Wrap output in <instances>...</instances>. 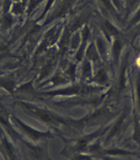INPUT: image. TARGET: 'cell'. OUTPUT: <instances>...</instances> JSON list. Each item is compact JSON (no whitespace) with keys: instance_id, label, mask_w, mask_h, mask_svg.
Instances as JSON below:
<instances>
[{"instance_id":"1","label":"cell","mask_w":140,"mask_h":160,"mask_svg":"<svg viewBox=\"0 0 140 160\" xmlns=\"http://www.w3.org/2000/svg\"><path fill=\"white\" fill-rule=\"evenodd\" d=\"M28 109H29L30 111H32L35 115H37L39 118H42L45 122H48V123H55V122H58V121H62V119L57 118V117H54V116L51 115L50 113L44 111V110H37V109H33V108H28Z\"/></svg>"},{"instance_id":"2","label":"cell","mask_w":140,"mask_h":160,"mask_svg":"<svg viewBox=\"0 0 140 160\" xmlns=\"http://www.w3.org/2000/svg\"><path fill=\"white\" fill-rule=\"evenodd\" d=\"M16 121H17V123L20 125V127L25 130V133H27L28 135L30 136V137H32L34 139H36V138H44V137H47V136H48V134H46V133H40V132H37V131L33 130V128H29L28 126L25 125L23 122H21V121H20L19 119H17V118H16Z\"/></svg>"},{"instance_id":"3","label":"cell","mask_w":140,"mask_h":160,"mask_svg":"<svg viewBox=\"0 0 140 160\" xmlns=\"http://www.w3.org/2000/svg\"><path fill=\"white\" fill-rule=\"evenodd\" d=\"M2 144H3V148H4V149H5L6 153L8 154V156L9 157V158H10L11 160H17L16 155H15V153H14V150H13L12 147L10 146V144L8 142V140H7L6 138H4V139H3Z\"/></svg>"},{"instance_id":"4","label":"cell","mask_w":140,"mask_h":160,"mask_svg":"<svg viewBox=\"0 0 140 160\" xmlns=\"http://www.w3.org/2000/svg\"><path fill=\"white\" fill-rule=\"evenodd\" d=\"M0 85H2L8 91H12L15 86V82L11 79H4V80H0Z\"/></svg>"},{"instance_id":"5","label":"cell","mask_w":140,"mask_h":160,"mask_svg":"<svg viewBox=\"0 0 140 160\" xmlns=\"http://www.w3.org/2000/svg\"><path fill=\"white\" fill-rule=\"evenodd\" d=\"M103 28H104V30H105L108 34H113V35H115V34H118V30H117L115 27L111 25V24H109L108 22H105V23H104Z\"/></svg>"},{"instance_id":"6","label":"cell","mask_w":140,"mask_h":160,"mask_svg":"<svg viewBox=\"0 0 140 160\" xmlns=\"http://www.w3.org/2000/svg\"><path fill=\"white\" fill-rule=\"evenodd\" d=\"M120 48H121V42H120L119 40H116L115 42H114V45H113V53H114V56L116 57V59L118 57Z\"/></svg>"},{"instance_id":"7","label":"cell","mask_w":140,"mask_h":160,"mask_svg":"<svg viewBox=\"0 0 140 160\" xmlns=\"http://www.w3.org/2000/svg\"><path fill=\"white\" fill-rule=\"evenodd\" d=\"M123 119H124V117L122 116V118H121V119L117 123V125H116L114 128H113V129L111 130V133H110V137L111 136H114L119 130V128H120V126H121V124H122V122H123Z\"/></svg>"},{"instance_id":"8","label":"cell","mask_w":140,"mask_h":160,"mask_svg":"<svg viewBox=\"0 0 140 160\" xmlns=\"http://www.w3.org/2000/svg\"><path fill=\"white\" fill-rule=\"evenodd\" d=\"M97 46H98V49H99V52L101 54H103L105 50H106V48H105V44H104L103 41L101 39H99V38L97 40Z\"/></svg>"},{"instance_id":"9","label":"cell","mask_w":140,"mask_h":160,"mask_svg":"<svg viewBox=\"0 0 140 160\" xmlns=\"http://www.w3.org/2000/svg\"><path fill=\"white\" fill-rule=\"evenodd\" d=\"M96 78L99 82H105L106 81V75H105L104 72H102V71H100L99 73L97 74Z\"/></svg>"},{"instance_id":"10","label":"cell","mask_w":140,"mask_h":160,"mask_svg":"<svg viewBox=\"0 0 140 160\" xmlns=\"http://www.w3.org/2000/svg\"><path fill=\"white\" fill-rule=\"evenodd\" d=\"M139 0H127V7L128 9H131Z\"/></svg>"},{"instance_id":"11","label":"cell","mask_w":140,"mask_h":160,"mask_svg":"<svg viewBox=\"0 0 140 160\" xmlns=\"http://www.w3.org/2000/svg\"><path fill=\"white\" fill-rule=\"evenodd\" d=\"M100 2L102 3V5H103L107 9H111L112 5H111L110 0H100Z\"/></svg>"},{"instance_id":"12","label":"cell","mask_w":140,"mask_h":160,"mask_svg":"<svg viewBox=\"0 0 140 160\" xmlns=\"http://www.w3.org/2000/svg\"><path fill=\"white\" fill-rule=\"evenodd\" d=\"M3 22H4V25H6V26H8L12 24V18L8 16H6V17H4V19H3Z\"/></svg>"},{"instance_id":"13","label":"cell","mask_w":140,"mask_h":160,"mask_svg":"<svg viewBox=\"0 0 140 160\" xmlns=\"http://www.w3.org/2000/svg\"><path fill=\"white\" fill-rule=\"evenodd\" d=\"M38 1L39 0H32V2H31V4H30V6H29V11L31 12L33 9H34V8L36 7V5L38 4Z\"/></svg>"},{"instance_id":"14","label":"cell","mask_w":140,"mask_h":160,"mask_svg":"<svg viewBox=\"0 0 140 160\" xmlns=\"http://www.w3.org/2000/svg\"><path fill=\"white\" fill-rule=\"evenodd\" d=\"M135 139L137 141H140V128L138 127L137 130H136V134H135Z\"/></svg>"},{"instance_id":"15","label":"cell","mask_w":140,"mask_h":160,"mask_svg":"<svg viewBox=\"0 0 140 160\" xmlns=\"http://www.w3.org/2000/svg\"><path fill=\"white\" fill-rule=\"evenodd\" d=\"M138 21H140V9L139 11L137 13L136 17L133 18V21H132V22H133V24H134V23H137V22H138Z\"/></svg>"},{"instance_id":"16","label":"cell","mask_w":140,"mask_h":160,"mask_svg":"<svg viewBox=\"0 0 140 160\" xmlns=\"http://www.w3.org/2000/svg\"><path fill=\"white\" fill-rule=\"evenodd\" d=\"M15 12L16 13H21L22 12V6L21 5H17V6H15Z\"/></svg>"},{"instance_id":"17","label":"cell","mask_w":140,"mask_h":160,"mask_svg":"<svg viewBox=\"0 0 140 160\" xmlns=\"http://www.w3.org/2000/svg\"><path fill=\"white\" fill-rule=\"evenodd\" d=\"M90 71H91V68H90L88 63H86V65L84 66V72H85V74H88V72H89Z\"/></svg>"},{"instance_id":"18","label":"cell","mask_w":140,"mask_h":160,"mask_svg":"<svg viewBox=\"0 0 140 160\" xmlns=\"http://www.w3.org/2000/svg\"><path fill=\"white\" fill-rule=\"evenodd\" d=\"M138 101H139L140 106V80H138Z\"/></svg>"},{"instance_id":"19","label":"cell","mask_w":140,"mask_h":160,"mask_svg":"<svg viewBox=\"0 0 140 160\" xmlns=\"http://www.w3.org/2000/svg\"><path fill=\"white\" fill-rule=\"evenodd\" d=\"M0 74H1V72H0Z\"/></svg>"}]
</instances>
